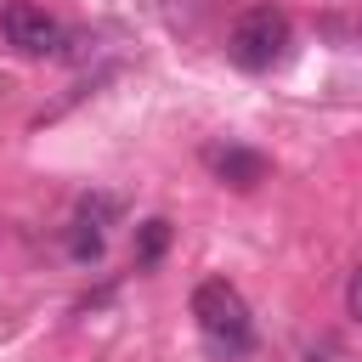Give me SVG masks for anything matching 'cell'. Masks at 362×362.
<instances>
[{
	"mask_svg": "<svg viewBox=\"0 0 362 362\" xmlns=\"http://www.w3.org/2000/svg\"><path fill=\"white\" fill-rule=\"evenodd\" d=\"M345 311H351V317L362 322V260L351 266V283H345Z\"/></svg>",
	"mask_w": 362,
	"mask_h": 362,
	"instance_id": "ba28073f",
	"label": "cell"
},
{
	"mask_svg": "<svg viewBox=\"0 0 362 362\" xmlns=\"http://www.w3.org/2000/svg\"><path fill=\"white\" fill-rule=\"evenodd\" d=\"M226 51H232V62H238L243 74H266V68H277L283 51H288V17H283L277 6H249V11L232 23Z\"/></svg>",
	"mask_w": 362,
	"mask_h": 362,
	"instance_id": "7a4b0ae2",
	"label": "cell"
},
{
	"mask_svg": "<svg viewBox=\"0 0 362 362\" xmlns=\"http://www.w3.org/2000/svg\"><path fill=\"white\" fill-rule=\"evenodd\" d=\"M68 249H74V260H96V255H102V232L74 221V232H68Z\"/></svg>",
	"mask_w": 362,
	"mask_h": 362,
	"instance_id": "52a82bcc",
	"label": "cell"
},
{
	"mask_svg": "<svg viewBox=\"0 0 362 362\" xmlns=\"http://www.w3.org/2000/svg\"><path fill=\"white\" fill-rule=\"evenodd\" d=\"M192 317L204 328V339L221 351V356H243L255 345V317L243 305V294L226 283V277H204L192 288Z\"/></svg>",
	"mask_w": 362,
	"mask_h": 362,
	"instance_id": "6da1fadb",
	"label": "cell"
},
{
	"mask_svg": "<svg viewBox=\"0 0 362 362\" xmlns=\"http://www.w3.org/2000/svg\"><path fill=\"white\" fill-rule=\"evenodd\" d=\"M0 34L6 45H17L23 57H51L62 45V23L45 11V6H28V0H11L0 11Z\"/></svg>",
	"mask_w": 362,
	"mask_h": 362,
	"instance_id": "3957f363",
	"label": "cell"
},
{
	"mask_svg": "<svg viewBox=\"0 0 362 362\" xmlns=\"http://www.w3.org/2000/svg\"><path fill=\"white\" fill-rule=\"evenodd\" d=\"M164 249H170V221H164V215L141 221V226H136V260H141V266H158Z\"/></svg>",
	"mask_w": 362,
	"mask_h": 362,
	"instance_id": "5b68a950",
	"label": "cell"
},
{
	"mask_svg": "<svg viewBox=\"0 0 362 362\" xmlns=\"http://www.w3.org/2000/svg\"><path fill=\"white\" fill-rule=\"evenodd\" d=\"M209 170H215L221 181H232L238 192H249V187H260V181H266V158H260L255 147H238V141L209 147Z\"/></svg>",
	"mask_w": 362,
	"mask_h": 362,
	"instance_id": "277c9868",
	"label": "cell"
},
{
	"mask_svg": "<svg viewBox=\"0 0 362 362\" xmlns=\"http://www.w3.org/2000/svg\"><path fill=\"white\" fill-rule=\"evenodd\" d=\"M113 215H119V198H107V192H85V198H79V215H74V221H79V226H96V232H102V226H107Z\"/></svg>",
	"mask_w": 362,
	"mask_h": 362,
	"instance_id": "8992f818",
	"label": "cell"
}]
</instances>
